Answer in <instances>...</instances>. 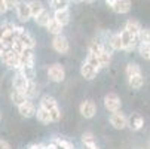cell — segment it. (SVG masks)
<instances>
[{
  "label": "cell",
  "instance_id": "6da1fadb",
  "mask_svg": "<svg viewBox=\"0 0 150 149\" xmlns=\"http://www.w3.org/2000/svg\"><path fill=\"white\" fill-rule=\"evenodd\" d=\"M2 58V61L5 63V64L9 67V69H13V70H19L21 69V60H19V55L15 52V51H12L11 48L0 57Z\"/></svg>",
  "mask_w": 150,
  "mask_h": 149
},
{
  "label": "cell",
  "instance_id": "7a4b0ae2",
  "mask_svg": "<svg viewBox=\"0 0 150 149\" xmlns=\"http://www.w3.org/2000/svg\"><path fill=\"white\" fill-rule=\"evenodd\" d=\"M52 48L55 52L58 54H67L70 51V43H69V39L62 34H57L52 39Z\"/></svg>",
  "mask_w": 150,
  "mask_h": 149
},
{
  "label": "cell",
  "instance_id": "3957f363",
  "mask_svg": "<svg viewBox=\"0 0 150 149\" xmlns=\"http://www.w3.org/2000/svg\"><path fill=\"white\" fill-rule=\"evenodd\" d=\"M120 106H122V101H120V98L116 94L110 93V94H107L104 97V108L109 111V112H112V113L119 112L120 111Z\"/></svg>",
  "mask_w": 150,
  "mask_h": 149
},
{
  "label": "cell",
  "instance_id": "277c9868",
  "mask_svg": "<svg viewBox=\"0 0 150 149\" xmlns=\"http://www.w3.org/2000/svg\"><path fill=\"white\" fill-rule=\"evenodd\" d=\"M15 12H16V16L19 18L21 23H27V21H30L33 18L28 2H19L18 6H16V9H15Z\"/></svg>",
  "mask_w": 150,
  "mask_h": 149
},
{
  "label": "cell",
  "instance_id": "5b68a950",
  "mask_svg": "<svg viewBox=\"0 0 150 149\" xmlns=\"http://www.w3.org/2000/svg\"><path fill=\"white\" fill-rule=\"evenodd\" d=\"M48 76L52 82H62L64 78H66V70H64V67L61 64H58V63H55V64L49 66L48 69Z\"/></svg>",
  "mask_w": 150,
  "mask_h": 149
},
{
  "label": "cell",
  "instance_id": "8992f818",
  "mask_svg": "<svg viewBox=\"0 0 150 149\" xmlns=\"http://www.w3.org/2000/svg\"><path fill=\"white\" fill-rule=\"evenodd\" d=\"M120 37H122V42H123V51H132L137 46V43H140L138 37L132 36L129 31L125 30V29L120 31Z\"/></svg>",
  "mask_w": 150,
  "mask_h": 149
},
{
  "label": "cell",
  "instance_id": "52a82bcc",
  "mask_svg": "<svg viewBox=\"0 0 150 149\" xmlns=\"http://www.w3.org/2000/svg\"><path fill=\"white\" fill-rule=\"evenodd\" d=\"M79 111H80V115H82L83 118L91 119V118H94L95 113H97V106H95V103H94L92 100H85V101L80 104Z\"/></svg>",
  "mask_w": 150,
  "mask_h": 149
},
{
  "label": "cell",
  "instance_id": "ba28073f",
  "mask_svg": "<svg viewBox=\"0 0 150 149\" xmlns=\"http://www.w3.org/2000/svg\"><path fill=\"white\" fill-rule=\"evenodd\" d=\"M28 79L21 73L19 70L15 73V76H13V79H12V88L13 90H16V91H21V93H25V90H27V85H28Z\"/></svg>",
  "mask_w": 150,
  "mask_h": 149
},
{
  "label": "cell",
  "instance_id": "9c48e42d",
  "mask_svg": "<svg viewBox=\"0 0 150 149\" xmlns=\"http://www.w3.org/2000/svg\"><path fill=\"white\" fill-rule=\"evenodd\" d=\"M110 124L113 125V128H116V130H123L125 127H128V118L119 111V112L112 113Z\"/></svg>",
  "mask_w": 150,
  "mask_h": 149
},
{
  "label": "cell",
  "instance_id": "30bf717a",
  "mask_svg": "<svg viewBox=\"0 0 150 149\" xmlns=\"http://www.w3.org/2000/svg\"><path fill=\"white\" fill-rule=\"evenodd\" d=\"M36 106L31 103V101H24L23 104H19L18 106V112L21 116H24V118H31V116H36Z\"/></svg>",
  "mask_w": 150,
  "mask_h": 149
},
{
  "label": "cell",
  "instance_id": "8fae6325",
  "mask_svg": "<svg viewBox=\"0 0 150 149\" xmlns=\"http://www.w3.org/2000/svg\"><path fill=\"white\" fill-rule=\"evenodd\" d=\"M97 73H98V69H95L94 66H91L89 63H86V61H85L83 64H82V67H80V75L86 81L95 79L97 78Z\"/></svg>",
  "mask_w": 150,
  "mask_h": 149
},
{
  "label": "cell",
  "instance_id": "7c38bea8",
  "mask_svg": "<svg viewBox=\"0 0 150 149\" xmlns=\"http://www.w3.org/2000/svg\"><path fill=\"white\" fill-rule=\"evenodd\" d=\"M143 125H144V119L138 113H132L129 118H128V127H129L131 130H134V131L140 130Z\"/></svg>",
  "mask_w": 150,
  "mask_h": 149
},
{
  "label": "cell",
  "instance_id": "4fadbf2b",
  "mask_svg": "<svg viewBox=\"0 0 150 149\" xmlns=\"http://www.w3.org/2000/svg\"><path fill=\"white\" fill-rule=\"evenodd\" d=\"M112 9H113V12L120 14V15L128 14V12L131 11V0H117L116 5H115Z\"/></svg>",
  "mask_w": 150,
  "mask_h": 149
},
{
  "label": "cell",
  "instance_id": "5bb4252c",
  "mask_svg": "<svg viewBox=\"0 0 150 149\" xmlns=\"http://www.w3.org/2000/svg\"><path fill=\"white\" fill-rule=\"evenodd\" d=\"M54 18L58 21V23H61L62 26H67V24L70 23V11H69V8H67V9L55 11V12H54Z\"/></svg>",
  "mask_w": 150,
  "mask_h": 149
},
{
  "label": "cell",
  "instance_id": "9a60e30c",
  "mask_svg": "<svg viewBox=\"0 0 150 149\" xmlns=\"http://www.w3.org/2000/svg\"><path fill=\"white\" fill-rule=\"evenodd\" d=\"M19 60H21V67L23 66H34V54H33V49H25L23 54L19 55Z\"/></svg>",
  "mask_w": 150,
  "mask_h": 149
},
{
  "label": "cell",
  "instance_id": "2e32d148",
  "mask_svg": "<svg viewBox=\"0 0 150 149\" xmlns=\"http://www.w3.org/2000/svg\"><path fill=\"white\" fill-rule=\"evenodd\" d=\"M36 118H37V121L42 122V124H49V122H52V118H51L49 111L45 109V108H42V106L36 111Z\"/></svg>",
  "mask_w": 150,
  "mask_h": 149
},
{
  "label": "cell",
  "instance_id": "e0dca14e",
  "mask_svg": "<svg viewBox=\"0 0 150 149\" xmlns=\"http://www.w3.org/2000/svg\"><path fill=\"white\" fill-rule=\"evenodd\" d=\"M125 30H128L132 36L138 37V34H140V31H141V26H140L138 21H135V19H128L126 24H125Z\"/></svg>",
  "mask_w": 150,
  "mask_h": 149
},
{
  "label": "cell",
  "instance_id": "ac0fdd59",
  "mask_svg": "<svg viewBox=\"0 0 150 149\" xmlns=\"http://www.w3.org/2000/svg\"><path fill=\"white\" fill-rule=\"evenodd\" d=\"M62 27H64V26H62L61 23H58L55 18H51V19H49V23H48V26H46L48 31H49L51 34H54V36H57V34H62Z\"/></svg>",
  "mask_w": 150,
  "mask_h": 149
},
{
  "label": "cell",
  "instance_id": "d6986e66",
  "mask_svg": "<svg viewBox=\"0 0 150 149\" xmlns=\"http://www.w3.org/2000/svg\"><path fill=\"white\" fill-rule=\"evenodd\" d=\"M18 39L23 42V43L25 45V48H28V49H33L34 48V39H33V36L28 33V31H25V30H23L19 34H18Z\"/></svg>",
  "mask_w": 150,
  "mask_h": 149
},
{
  "label": "cell",
  "instance_id": "ffe728a7",
  "mask_svg": "<svg viewBox=\"0 0 150 149\" xmlns=\"http://www.w3.org/2000/svg\"><path fill=\"white\" fill-rule=\"evenodd\" d=\"M109 45L113 51H123V42H122V37H120V33L117 34H112L110 39H109Z\"/></svg>",
  "mask_w": 150,
  "mask_h": 149
},
{
  "label": "cell",
  "instance_id": "44dd1931",
  "mask_svg": "<svg viewBox=\"0 0 150 149\" xmlns=\"http://www.w3.org/2000/svg\"><path fill=\"white\" fill-rule=\"evenodd\" d=\"M49 19H51L49 12H48L46 9H43L39 15H36V16H34V23H36L37 26H40V27H46V26H48V23H49Z\"/></svg>",
  "mask_w": 150,
  "mask_h": 149
},
{
  "label": "cell",
  "instance_id": "7402d4cb",
  "mask_svg": "<svg viewBox=\"0 0 150 149\" xmlns=\"http://www.w3.org/2000/svg\"><path fill=\"white\" fill-rule=\"evenodd\" d=\"M97 57H98V60H100L101 69H103V67H109V66H110V63H112V51H109L105 46H104V51H103L100 55H97Z\"/></svg>",
  "mask_w": 150,
  "mask_h": 149
},
{
  "label": "cell",
  "instance_id": "603a6c76",
  "mask_svg": "<svg viewBox=\"0 0 150 149\" xmlns=\"http://www.w3.org/2000/svg\"><path fill=\"white\" fill-rule=\"evenodd\" d=\"M40 106H42V108H45V109H48V111H51V109L57 108L58 103H57V100L52 96H43L40 98Z\"/></svg>",
  "mask_w": 150,
  "mask_h": 149
},
{
  "label": "cell",
  "instance_id": "cb8c5ba5",
  "mask_svg": "<svg viewBox=\"0 0 150 149\" xmlns=\"http://www.w3.org/2000/svg\"><path fill=\"white\" fill-rule=\"evenodd\" d=\"M28 98H27V96L24 94V93H21V91H16V90H13L12 93H11V101L15 104V106H19V104H23L24 101H27Z\"/></svg>",
  "mask_w": 150,
  "mask_h": 149
},
{
  "label": "cell",
  "instance_id": "d4e9b609",
  "mask_svg": "<svg viewBox=\"0 0 150 149\" xmlns=\"http://www.w3.org/2000/svg\"><path fill=\"white\" fill-rule=\"evenodd\" d=\"M82 143L86 146L88 149L97 146V143H95V137H94V134H92L91 131H86V133H83V134H82Z\"/></svg>",
  "mask_w": 150,
  "mask_h": 149
},
{
  "label": "cell",
  "instance_id": "484cf974",
  "mask_svg": "<svg viewBox=\"0 0 150 149\" xmlns=\"http://www.w3.org/2000/svg\"><path fill=\"white\" fill-rule=\"evenodd\" d=\"M128 83H129V87L134 88V90H138L143 87V83H144V78L143 75H135V76H131V78H128Z\"/></svg>",
  "mask_w": 150,
  "mask_h": 149
},
{
  "label": "cell",
  "instance_id": "4316f807",
  "mask_svg": "<svg viewBox=\"0 0 150 149\" xmlns=\"http://www.w3.org/2000/svg\"><path fill=\"white\" fill-rule=\"evenodd\" d=\"M28 5H30V9H31V15H33V18H34L36 15H39L42 11L45 9L43 3L39 2V0H31V2H28Z\"/></svg>",
  "mask_w": 150,
  "mask_h": 149
},
{
  "label": "cell",
  "instance_id": "83f0119b",
  "mask_svg": "<svg viewBox=\"0 0 150 149\" xmlns=\"http://www.w3.org/2000/svg\"><path fill=\"white\" fill-rule=\"evenodd\" d=\"M125 73H126L128 78L135 76V75H141V67L138 64H135V63H129V64L126 66V69H125Z\"/></svg>",
  "mask_w": 150,
  "mask_h": 149
},
{
  "label": "cell",
  "instance_id": "f1b7e54d",
  "mask_svg": "<svg viewBox=\"0 0 150 149\" xmlns=\"http://www.w3.org/2000/svg\"><path fill=\"white\" fill-rule=\"evenodd\" d=\"M104 51V43L98 40H92L89 43V54H94V55H100L101 52Z\"/></svg>",
  "mask_w": 150,
  "mask_h": 149
},
{
  "label": "cell",
  "instance_id": "f546056e",
  "mask_svg": "<svg viewBox=\"0 0 150 149\" xmlns=\"http://www.w3.org/2000/svg\"><path fill=\"white\" fill-rule=\"evenodd\" d=\"M24 94L27 96V98H34V97L39 94V87L34 83V81H30V82H28L27 90H25V93H24Z\"/></svg>",
  "mask_w": 150,
  "mask_h": 149
},
{
  "label": "cell",
  "instance_id": "4dcf8cb0",
  "mask_svg": "<svg viewBox=\"0 0 150 149\" xmlns=\"http://www.w3.org/2000/svg\"><path fill=\"white\" fill-rule=\"evenodd\" d=\"M49 6H51L54 11L67 9V8H69V0H49Z\"/></svg>",
  "mask_w": 150,
  "mask_h": 149
},
{
  "label": "cell",
  "instance_id": "1f68e13d",
  "mask_svg": "<svg viewBox=\"0 0 150 149\" xmlns=\"http://www.w3.org/2000/svg\"><path fill=\"white\" fill-rule=\"evenodd\" d=\"M19 72L23 73L28 81H34L36 78V70H34V66H23L19 69Z\"/></svg>",
  "mask_w": 150,
  "mask_h": 149
},
{
  "label": "cell",
  "instance_id": "d6a6232c",
  "mask_svg": "<svg viewBox=\"0 0 150 149\" xmlns=\"http://www.w3.org/2000/svg\"><path fill=\"white\" fill-rule=\"evenodd\" d=\"M11 49H12V51H15V52H16L18 55H21V54H23V52H24V51H25L27 48H25V45L23 43V42H21V40H19L18 37H16V39H15V40L12 42V45H11Z\"/></svg>",
  "mask_w": 150,
  "mask_h": 149
},
{
  "label": "cell",
  "instance_id": "836d02e7",
  "mask_svg": "<svg viewBox=\"0 0 150 149\" xmlns=\"http://www.w3.org/2000/svg\"><path fill=\"white\" fill-rule=\"evenodd\" d=\"M138 54L144 60H150V43H138Z\"/></svg>",
  "mask_w": 150,
  "mask_h": 149
},
{
  "label": "cell",
  "instance_id": "e575fe53",
  "mask_svg": "<svg viewBox=\"0 0 150 149\" xmlns=\"http://www.w3.org/2000/svg\"><path fill=\"white\" fill-rule=\"evenodd\" d=\"M138 42L140 43H150V30L141 29V31L138 34Z\"/></svg>",
  "mask_w": 150,
  "mask_h": 149
},
{
  "label": "cell",
  "instance_id": "d590c367",
  "mask_svg": "<svg viewBox=\"0 0 150 149\" xmlns=\"http://www.w3.org/2000/svg\"><path fill=\"white\" fill-rule=\"evenodd\" d=\"M86 63H89L91 66H94L95 69H101V64H100V60H98V57L97 55H94V54H89L88 55V58H86Z\"/></svg>",
  "mask_w": 150,
  "mask_h": 149
},
{
  "label": "cell",
  "instance_id": "8d00e7d4",
  "mask_svg": "<svg viewBox=\"0 0 150 149\" xmlns=\"http://www.w3.org/2000/svg\"><path fill=\"white\" fill-rule=\"evenodd\" d=\"M54 142L58 145V148H59V149H74V148H73V145H71L70 142L64 140V139H55Z\"/></svg>",
  "mask_w": 150,
  "mask_h": 149
},
{
  "label": "cell",
  "instance_id": "74e56055",
  "mask_svg": "<svg viewBox=\"0 0 150 149\" xmlns=\"http://www.w3.org/2000/svg\"><path fill=\"white\" fill-rule=\"evenodd\" d=\"M49 113H51L52 122H58V121L61 119V111H59L58 106H57V108H54V109H51V111H49Z\"/></svg>",
  "mask_w": 150,
  "mask_h": 149
},
{
  "label": "cell",
  "instance_id": "f35d334b",
  "mask_svg": "<svg viewBox=\"0 0 150 149\" xmlns=\"http://www.w3.org/2000/svg\"><path fill=\"white\" fill-rule=\"evenodd\" d=\"M18 3H19V0H6V5H8V9H9V11L16 9Z\"/></svg>",
  "mask_w": 150,
  "mask_h": 149
},
{
  "label": "cell",
  "instance_id": "ab89813d",
  "mask_svg": "<svg viewBox=\"0 0 150 149\" xmlns=\"http://www.w3.org/2000/svg\"><path fill=\"white\" fill-rule=\"evenodd\" d=\"M9 9H8V5H6V0H0V15L6 14Z\"/></svg>",
  "mask_w": 150,
  "mask_h": 149
},
{
  "label": "cell",
  "instance_id": "60d3db41",
  "mask_svg": "<svg viewBox=\"0 0 150 149\" xmlns=\"http://www.w3.org/2000/svg\"><path fill=\"white\" fill-rule=\"evenodd\" d=\"M0 149H12V148L6 140H0Z\"/></svg>",
  "mask_w": 150,
  "mask_h": 149
},
{
  "label": "cell",
  "instance_id": "b9f144b4",
  "mask_svg": "<svg viewBox=\"0 0 150 149\" xmlns=\"http://www.w3.org/2000/svg\"><path fill=\"white\" fill-rule=\"evenodd\" d=\"M116 2H117V0H105V5L109 6V8H113L116 5Z\"/></svg>",
  "mask_w": 150,
  "mask_h": 149
},
{
  "label": "cell",
  "instance_id": "7bdbcfd3",
  "mask_svg": "<svg viewBox=\"0 0 150 149\" xmlns=\"http://www.w3.org/2000/svg\"><path fill=\"white\" fill-rule=\"evenodd\" d=\"M43 148H45L43 145H31L30 146V149H43Z\"/></svg>",
  "mask_w": 150,
  "mask_h": 149
},
{
  "label": "cell",
  "instance_id": "ee69618b",
  "mask_svg": "<svg viewBox=\"0 0 150 149\" xmlns=\"http://www.w3.org/2000/svg\"><path fill=\"white\" fill-rule=\"evenodd\" d=\"M83 2H85V3H94L95 0H83Z\"/></svg>",
  "mask_w": 150,
  "mask_h": 149
},
{
  "label": "cell",
  "instance_id": "f6af8a7d",
  "mask_svg": "<svg viewBox=\"0 0 150 149\" xmlns=\"http://www.w3.org/2000/svg\"><path fill=\"white\" fill-rule=\"evenodd\" d=\"M73 2H76V3H80V2H83V0H73Z\"/></svg>",
  "mask_w": 150,
  "mask_h": 149
},
{
  "label": "cell",
  "instance_id": "bcb514c9",
  "mask_svg": "<svg viewBox=\"0 0 150 149\" xmlns=\"http://www.w3.org/2000/svg\"><path fill=\"white\" fill-rule=\"evenodd\" d=\"M91 149H100V148H98V146H95V148H91Z\"/></svg>",
  "mask_w": 150,
  "mask_h": 149
},
{
  "label": "cell",
  "instance_id": "7dc6e473",
  "mask_svg": "<svg viewBox=\"0 0 150 149\" xmlns=\"http://www.w3.org/2000/svg\"><path fill=\"white\" fill-rule=\"evenodd\" d=\"M149 146H150V142H149Z\"/></svg>",
  "mask_w": 150,
  "mask_h": 149
},
{
  "label": "cell",
  "instance_id": "c3c4849f",
  "mask_svg": "<svg viewBox=\"0 0 150 149\" xmlns=\"http://www.w3.org/2000/svg\"><path fill=\"white\" fill-rule=\"evenodd\" d=\"M0 118H2V115H0Z\"/></svg>",
  "mask_w": 150,
  "mask_h": 149
}]
</instances>
